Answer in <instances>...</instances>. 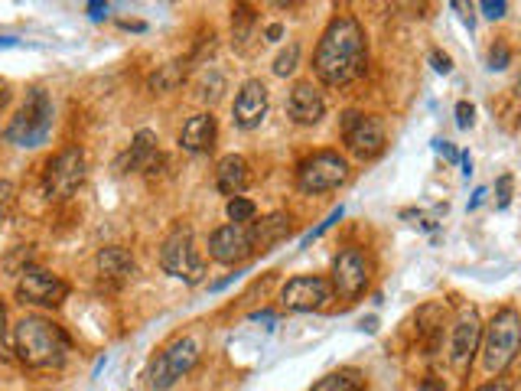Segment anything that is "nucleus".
<instances>
[{"mask_svg":"<svg viewBox=\"0 0 521 391\" xmlns=\"http://www.w3.org/2000/svg\"><path fill=\"white\" fill-rule=\"evenodd\" d=\"M13 352L27 369L52 371L62 369L72 352L69 332L46 317H23L13 332Z\"/></svg>","mask_w":521,"mask_h":391,"instance_id":"f03ea898","label":"nucleus"},{"mask_svg":"<svg viewBox=\"0 0 521 391\" xmlns=\"http://www.w3.org/2000/svg\"><path fill=\"white\" fill-rule=\"evenodd\" d=\"M251 40H254V11L238 4L235 11H231V43H235V50L238 52H248Z\"/></svg>","mask_w":521,"mask_h":391,"instance_id":"4be33fe9","label":"nucleus"},{"mask_svg":"<svg viewBox=\"0 0 521 391\" xmlns=\"http://www.w3.org/2000/svg\"><path fill=\"white\" fill-rule=\"evenodd\" d=\"M486 196H489V192H486V190H476V196H472V202H470V209H479L482 199H486Z\"/></svg>","mask_w":521,"mask_h":391,"instance_id":"a19ab883","label":"nucleus"},{"mask_svg":"<svg viewBox=\"0 0 521 391\" xmlns=\"http://www.w3.org/2000/svg\"><path fill=\"white\" fill-rule=\"evenodd\" d=\"M297 62H300V46L297 43H291L287 50L274 59V75H281V79H287V75H293L297 72Z\"/></svg>","mask_w":521,"mask_h":391,"instance_id":"a878e982","label":"nucleus"},{"mask_svg":"<svg viewBox=\"0 0 521 391\" xmlns=\"http://www.w3.org/2000/svg\"><path fill=\"white\" fill-rule=\"evenodd\" d=\"M95 268H98L101 284H108V287H124L134 278V258L128 254V248H118V245L101 248Z\"/></svg>","mask_w":521,"mask_h":391,"instance_id":"6ab92c4d","label":"nucleus"},{"mask_svg":"<svg viewBox=\"0 0 521 391\" xmlns=\"http://www.w3.org/2000/svg\"><path fill=\"white\" fill-rule=\"evenodd\" d=\"M287 114L303 128L320 124L323 114H326V101H323L320 89L313 82H297L291 89V98H287Z\"/></svg>","mask_w":521,"mask_h":391,"instance_id":"dca6fc26","label":"nucleus"},{"mask_svg":"<svg viewBox=\"0 0 521 391\" xmlns=\"http://www.w3.org/2000/svg\"><path fill=\"white\" fill-rule=\"evenodd\" d=\"M85 153L79 147H66L46 163V173H43V192L50 196V199L62 202L75 196L79 186L85 183Z\"/></svg>","mask_w":521,"mask_h":391,"instance_id":"6e6552de","label":"nucleus"},{"mask_svg":"<svg viewBox=\"0 0 521 391\" xmlns=\"http://www.w3.org/2000/svg\"><path fill=\"white\" fill-rule=\"evenodd\" d=\"M472 118H476V108H472L470 101H460L456 105V128H472Z\"/></svg>","mask_w":521,"mask_h":391,"instance_id":"2f4dec72","label":"nucleus"},{"mask_svg":"<svg viewBox=\"0 0 521 391\" xmlns=\"http://www.w3.org/2000/svg\"><path fill=\"white\" fill-rule=\"evenodd\" d=\"M248 183H251V167L245 157L229 153V157H222V160L215 163V190H219L222 196L235 199V196H241V192L248 190Z\"/></svg>","mask_w":521,"mask_h":391,"instance_id":"aec40b11","label":"nucleus"},{"mask_svg":"<svg viewBox=\"0 0 521 391\" xmlns=\"http://www.w3.org/2000/svg\"><path fill=\"white\" fill-rule=\"evenodd\" d=\"M183 79H186V69H183V62H167V66H160V69L153 72L151 89L153 91H173V89H180Z\"/></svg>","mask_w":521,"mask_h":391,"instance_id":"b1692460","label":"nucleus"},{"mask_svg":"<svg viewBox=\"0 0 521 391\" xmlns=\"http://www.w3.org/2000/svg\"><path fill=\"white\" fill-rule=\"evenodd\" d=\"M482 346V320H479V310L476 307H460L456 313V323H453V340H450V362H453V371H460L466 375L476 359V352Z\"/></svg>","mask_w":521,"mask_h":391,"instance_id":"9d476101","label":"nucleus"},{"mask_svg":"<svg viewBox=\"0 0 521 391\" xmlns=\"http://www.w3.org/2000/svg\"><path fill=\"white\" fill-rule=\"evenodd\" d=\"M369 287V261L359 248L339 251V258L332 261V291L342 301H355Z\"/></svg>","mask_w":521,"mask_h":391,"instance_id":"f8f14e48","label":"nucleus"},{"mask_svg":"<svg viewBox=\"0 0 521 391\" xmlns=\"http://www.w3.org/2000/svg\"><path fill=\"white\" fill-rule=\"evenodd\" d=\"M346 180H349V160L339 151H316L297 167V186L307 196L339 190Z\"/></svg>","mask_w":521,"mask_h":391,"instance_id":"423d86ee","label":"nucleus"},{"mask_svg":"<svg viewBox=\"0 0 521 391\" xmlns=\"http://www.w3.org/2000/svg\"><path fill=\"white\" fill-rule=\"evenodd\" d=\"M160 160V151H157V134L147 128H141L134 134L130 147L124 151V157L118 160L121 173H151Z\"/></svg>","mask_w":521,"mask_h":391,"instance_id":"f3484780","label":"nucleus"},{"mask_svg":"<svg viewBox=\"0 0 521 391\" xmlns=\"http://www.w3.org/2000/svg\"><path fill=\"white\" fill-rule=\"evenodd\" d=\"M13 202H17V190H13L11 180H0V222L11 215Z\"/></svg>","mask_w":521,"mask_h":391,"instance_id":"cd10ccee","label":"nucleus"},{"mask_svg":"<svg viewBox=\"0 0 521 391\" xmlns=\"http://www.w3.org/2000/svg\"><path fill=\"white\" fill-rule=\"evenodd\" d=\"M11 359H17V352H13V336L11 326H7V303L0 301V362Z\"/></svg>","mask_w":521,"mask_h":391,"instance_id":"bb28decb","label":"nucleus"},{"mask_svg":"<svg viewBox=\"0 0 521 391\" xmlns=\"http://www.w3.org/2000/svg\"><path fill=\"white\" fill-rule=\"evenodd\" d=\"M251 248L254 251H271L274 245H281L287 235H291V215L287 212H271L260 222L251 225Z\"/></svg>","mask_w":521,"mask_h":391,"instance_id":"412c9836","label":"nucleus"},{"mask_svg":"<svg viewBox=\"0 0 521 391\" xmlns=\"http://www.w3.org/2000/svg\"><path fill=\"white\" fill-rule=\"evenodd\" d=\"M495 196H499V209H509V202H511V176L505 173V176H499V183H495Z\"/></svg>","mask_w":521,"mask_h":391,"instance_id":"7c9ffc66","label":"nucleus"},{"mask_svg":"<svg viewBox=\"0 0 521 391\" xmlns=\"http://www.w3.org/2000/svg\"><path fill=\"white\" fill-rule=\"evenodd\" d=\"M453 7H456V11H466V4H453ZM463 20L470 23V30H472V13H463Z\"/></svg>","mask_w":521,"mask_h":391,"instance_id":"c03bdc74","label":"nucleus"},{"mask_svg":"<svg viewBox=\"0 0 521 391\" xmlns=\"http://www.w3.org/2000/svg\"><path fill=\"white\" fill-rule=\"evenodd\" d=\"M476 391H509V385H505V381H489V385H482V388H476Z\"/></svg>","mask_w":521,"mask_h":391,"instance_id":"ea45409f","label":"nucleus"},{"mask_svg":"<svg viewBox=\"0 0 521 391\" xmlns=\"http://www.w3.org/2000/svg\"><path fill=\"white\" fill-rule=\"evenodd\" d=\"M52 98L43 89L27 91V101L20 105V111L11 118V124L4 128V141L13 144V147H40L46 144L52 130Z\"/></svg>","mask_w":521,"mask_h":391,"instance_id":"7ed1b4c3","label":"nucleus"},{"mask_svg":"<svg viewBox=\"0 0 521 391\" xmlns=\"http://www.w3.org/2000/svg\"><path fill=\"white\" fill-rule=\"evenodd\" d=\"M342 141L346 151L359 160H375L385 151V124L371 114H359V111H346L342 114Z\"/></svg>","mask_w":521,"mask_h":391,"instance_id":"1a4fd4ad","label":"nucleus"},{"mask_svg":"<svg viewBox=\"0 0 521 391\" xmlns=\"http://www.w3.org/2000/svg\"><path fill=\"white\" fill-rule=\"evenodd\" d=\"M342 215H346V209H342V206H339V209H332V212H330V215H326V222H320V225H316V229H313V231H310V235H307V239H303V245H310V241H313V239H320L323 231H330V229H332V225H336V222H339V219H342Z\"/></svg>","mask_w":521,"mask_h":391,"instance_id":"c756f323","label":"nucleus"},{"mask_svg":"<svg viewBox=\"0 0 521 391\" xmlns=\"http://www.w3.org/2000/svg\"><path fill=\"white\" fill-rule=\"evenodd\" d=\"M121 27H124V30H137V33L144 30V23H130V20H121Z\"/></svg>","mask_w":521,"mask_h":391,"instance_id":"a18cd8bd","label":"nucleus"},{"mask_svg":"<svg viewBox=\"0 0 521 391\" xmlns=\"http://www.w3.org/2000/svg\"><path fill=\"white\" fill-rule=\"evenodd\" d=\"M509 62H511V50L505 46V43H495L489 50V69L495 72V69H509Z\"/></svg>","mask_w":521,"mask_h":391,"instance_id":"c85d7f7f","label":"nucleus"},{"mask_svg":"<svg viewBox=\"0 0 521 391\" xmlns=\"http://www.w3.org/2000/svg\"><path fill=\"white\" fill-rule=\"evenodd\" d=\"M264 36H268V40H271V43H277V40H281V36H284V27H281V23H271V27L264 30Z\"/></svg>","mask_w":521,"mask_h":391,"instance_id":"58836bf2","label":"nucleus"},{"mask_svg":"<svg viewBox=\"0 0 521 391\" xmlns=\"http://www.w3.org/2000/svg\"><path fill=\"white\" fill-rule=\"evenodd\" d=\"M254 320H264V323H274V313H268V310H264V313H254Z\"/></svg>","mask_w":521,"mask_h":391,"instance_id":"49530a36","label":"nucleus"},{"mask_svg":"<svg viewBox=\"0 0 521 391\" xmlns=\"http://www.w3.org/2000/svg\"><path fill=\"white\" fill-rule=\"evenodd\" d=\"M433 151L440 153L443 160H450V163H456V160H460V151H456V147H453L450 141H433Z\"/></svg>","mask_w":521,"mask_h":391,"instance_id":"f704fd0d","label":"nucleus"},{"mask_svg":"<svg viewBox=\"0 0 521 391\" xmlns=\"http://www.w3.org/2000/svg\"><path fill=\"white\" fill-rule=\"evenodd\" d=\"M460 163H463V173L470 176V173H472V157H470V153H460Z\"/></svg>","mask_w":521,"mask_h":391,"instance_id":"79ce46f5","label":"nucleus"},{"mask_svg":"<svg viewBox=\"0 0 521 391\" xmlns=\"http://www.w3.org/2000/svg\"><path fill=\"white\" fill-rule=\"evenodd\" d=\"M254 254L251 248V231L248 225H222L209 235V258L219 264H241V261Z\"/></svg>","mask_w":521,"mask_h":391,"instance_id":"4468645a","label":"nucleus"},{"mask_svg":"<svg viewBox=\"0 0 521 391\" xmlns=\"http://www.w3.org/2000/svg\"><path fill=\"white\" fill-rule=\"evenodd\" d=\"M505 11H509V4H505V0H482V13H486L489 20H502Z\"/></svg>","mask_w":521,"mask_h":391,"instance_id":"473e14b6","label":"nucleus"},{"mask_svg":"<svg viewBox=\"0 0 521 391\" xmlns=\"http://www.w3.org/2000/svg\"><path fill=\"white\" fill-rule=\"evenodd\" d=\"M108 11H111V7H108V4H101V0H91V4H89V17H91V20H105V17H108Z\"/></svg>","mask_w":521,"mask_h":391,"instance_id":"c9c22d12","label":"nucleus"},{"mask_svg":"<svg viewBox=\"0 0 521 391\" xmlns=\"http://www.w3.org/2000/svg\"><path fill=\"white\" fill-rule=\"evenodd\" d=\"M225 215H229L231 225H245V222H251L258 215V206L251 199H245V196H235V199H229V206H225Z\"/></svg>","mask_w":521,"mask_h":391,"instance_id":"393cba45","label":"nucleus"},{"mask_svg":"<svg viewBox=\"0 0 521 391\" xmlns=\"http://www.w3.org/2000/svg\"><path fill=\"white\" fill-rule=\"evenodd\" d=\"M160 268L173 278H180L183 284H199L206 278V261L199 258V251L192 245V225H186V222L173 225L160 245Z\"/></svg>","mask_w":521,"mask_h":391,"instance_id":"39448f33","label":"nucleus"},{"mask_svg":"<svg viewBox=\"0 0 521 391\" xmlns=\"http://www.w3.org/2000/svg\"><path fill=\"white\" fill-rule=\"evenodd\" d=\"M313 391H365V379H362V371L355 369H339V371H330V375H323Z\"/></svg>","mask_w":521,"mask_h":391,"instance_id":"5701e85b","label":"nucleus"},{"mask_svg":"<svg viewBox=\"0 0 521 391\" xmlns=\"http://www.w3.org/2000/svg\"><path fill=\"white\" fill-rule=\"evenodd\" d=\"M199 362V342L192 336H183V340H173L167 349L151 362L147 369V381H151L153 391H170L183 375H190L192 365Z\"/></svg>","mask_w":521,"mask_h":391,"instance_id":"0eeeda50","label":"nucleus"},{"mask_svg":"<svg viewBox=\"0 0 521 391\" xmlns=\"http://www.w3.org/2000/svg\"><path fill=\"white\" fill-rule=\"evenodd\" d=\"M521 352V317L518 310H499L482 326V365L492 375H502Z\"/></svg>","mask_w":521,"mask_h":391,"instance_id":"20e7f679","label":"nucleus"},{"mask_svg":"<svg viewBox=\"0 0 521 391\" xmlns=\"http://www.w3.org/2000/svg\"><path fill=\"white\" fill-rule=\"evenodd\" d=\"M431 62H433V69L440 72V75H450V72H453V59L447 56V52L433 50V52H431Z\"/></svg>","mask_w":521,"mask_h":391,"instance_id":"72a5a7b5","label":"nucleus"},{"mask_svg":"<svg viewBox=\"0 0 521 391\" xmlns=\"http://www.w3.org/2000/svg\"><path fill=\"white\" fill-rule=\"evenodd\" d=\"M69 297V284L46 268H27L17 281V301L33 307H59Z\"/></svg>","mask_w":521,"mask_h":391,"instance_id":"9b49d317","label":"nucleus"},{"mask_svg":"<svg viewBox=\"0 0 521 391\" xmlns=\"http://www.w3.org/2000/svg\"><path fill=\"white\" fill-rule=\"evenodd\" d=\"M417 391H447V385H443V379H437V375H427Z\"/></svg>","mask_w":521,"mask_h":391,"instance_id":"e433bc0d","label":"nucleus"},{"mask_svg":"<svg viewBox=\"0 0 521 391\" xmlns=\"http://www.w3.org/2000/svg\"><path fill=\"white\" fill-rule=\"evenodd\" d=\"M369 66V46H365V30L355 17H336L323 30L320 46L313 52V72L323 85L339 89L349 85Z\"/></svg>","mask_w":521,"mask_h":391,"instance_id":"f257e3e1","label":"nucleus"},{"mask_svg":"<svg viewBox=\"0 0 521 391\" xmlns=\"http://www.w3.org/2000/svg\"><path fill=\"white\" fill-rule=\"evenodd\" d=\"M11 98H13V91H11V85L0 79V114H4V108L11 105Z\"/></svg>","mask_w":521,"mask_h":391,"instance_id":"4c0bfd02","label":"nucleus"},{"mask_svg":"<svg viewBox=\"0 0 521 391\" xmlns=\"http://www.w3.org/2000/svg\"><path fill=\"white\" fill-rule=\"evenodd\" d=\"M330 301H332V284L323 281V278H316V274L293 278V281L284 284V291H281V303L293 313L323 310Z\"/></svg>","mask_w":521,"mask_h":391,"instance_id":"ddd939ff","label":"nucleus"},{"mask_svg":"<svg viewBox=\"0 0 521 391\" xmlns=\"http://www.w3.org/2000/svg\"><path fill=\"white\" fill-rule=\"evenodd\" d=\"M20 40H13V36H0V50H13Z\"/></svg>","mask_w":521,"mask_h":391,"instance_id":"37998d69","label":"nucleus"},{"mask_svg":"<svg viewBox=\"0 0 521 391\" xmlns=\"http://www.w3.org/2000/svg\"><path fill=\"white\" fill-rule=\"evenodd\" d=\"M215 137H219V124H215V114L212 111H199L192 114L180 130V147L186 153H209L215 147Z\"/></svg>","mask_w":521,"mask_h":391,"instance_id":"a211bd4d","label":"nucleus"},{"mask_svg":"<svg viewBox=\"0 0 521 391\" xmlns=\"http://www.w3.org/2000/svg\"><path fill=\"white\" fill-rule=\"evenodd\" d=\"M264 118H268V85L260 79H248L238 89V95H235L231 121L241 130H254Z\"/></svg>","mask_w":521,"mask_h":391,"instance_id":"2eb2a0df","label":"nucleus"}]
</instances>
